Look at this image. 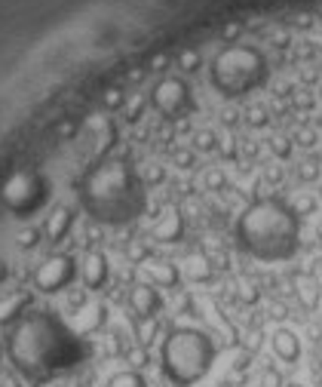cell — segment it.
Masks as SVG:
<instances>
[{"label": "cell", "mask_w": 322, "mask_h": 387, "mask_svg": "<svg viewBox=\"0 0 322 387\" xmlns=\"http://www.w3.org/2000/svg\"><path fill=\"white\" fill-rule=\"evenodd\" d=\"M249 123L252 126H264L267 123V111L264 108H252L249 111Z\"/></svg>", "instance_id": "obj_33"}, {"label": "cell", "mask_w": 322, "mask_h": 387, "mask_svg": "<svg viewBox=\"0 0 322 387\" xmlns=\"http://www.w3.org/2000/svg\"><path fill=\"white\" fill-rule=\"evenodd\" d=\"M271 151H273L280 160H286L289 154H291V141H289L286 136H276V139H271Z\"/></svg>", "instance_id": "obj_27"}, {"label": "cell", "mask_w": 322, "mask_h": 387, "mask_svg": "<svg viewBox=\"0 0 322 387\" xmlns=\"http://www.w3.org/2000/svg\"><path fill=\"white\" fill-rule=\"evenodd\" d=\"M206 188L209 191L224 188V173H221V169H209V173H206Z\"/></svg>", "instance_id": "obj_29"}, {"label": "cell", "mask_w": 322, "mask_h": 387, "mask_svg": "<svg viewBox=\"0 0 322 387\" xmlns=\"http://www.w3.org/2000/svg\"><path fill=\"white\" fill-rule=\"evenodd\" d=\"M298 178H301V182H316V178H319V160L316 157L304 160L301 166H298Z\"/></svg>", "instance_id": "obj_22"}, {"label": "cell", "mask_w": 322, "mask_h": 387, "mask_svg": "<svg viewBox=\"0 0 322 387\" xmlns=\"http://www.w3.org/2000/svg\"><path fill=\"white\" fill-rule=\"evenodd\" d=\"M129 308L136 310L138 319L154 317L156 310L163 308V299H160V292H156V286H151V283H138V286H132V292H129Z\"/></svg>", "instance_id": "obj_9"}, {"label": "cell", "mask_w": 322, "mask_h": 387, "mask_svg": "<svg viewBox=\"0 0 322 387\" xmlns=\"http://www.w3.org/2000/svg\"><path fill=\"white\" fill-rule=\"evenodd\" d=\"M298 141H301L304 148L316 145V132H310V129H301V132H298Z\"/></svg>", "instance_id": "obj_34"}, {"label": "cell", "mask_w": 322, "mask_h": 387, "mask_svg": "<svg viewBox=\"0 0 322 387\" xmlns=\"http://www.w3.org/2000/svg\"><path fill=\"white\" fill-rule=\"evenodd\" d=\"M47 197H49V184L34 173L16 175L3 191V203L10 206L16 215H22V219L40 210V206L47 203Z\"/></svg>", "instance_id": "obj_6"}, {"label": "cell", "mask_w": 322, "mask_h": 387, "mask_svg": "<svg viewBox=\"0 0 322 387\" xmlns=\"http://www.w3.org/2000/svg\"><path fill=\"white\" fill-rule=\"evenodd\" d=\"M193 148H197V151H215V148H218V136H215L212 129H200L197 136H193Z\"/></svg>", "instance_id": "obj_19"}, {"label": "cell", "mask_w": 322, "mask_h": 387, "mask_svg": "<svg viewBox=\"0 0 322 387\" xmlns=\"http://www.w3.org/2000/svg\"><path fill=\"white\" fill-rule=\"evenodd\" d=\"M182 230H184L182 212H178L175 206H166V210L156 215L151 234H154V240H160V243H175V240H182Z\"/></svg>", "instance_id": "obj_10"}, {"label": "cell", "mask_w": 322, "mask_h": 387, "mask_svg": "<svg viewBox=\"0 0 322 387\" xmlns=\"http://www.w3.org/2000/svg\"><path fill=\"white\" fill-rule=\"evenodd\" d=\"M267 182H282V169L280 166H271V169H267Z\"/></svg>", "instance_id": "obj_37"}, {"label": "cell", "mask_w": 322, "mask_h": 387, "mask_svg": "<svg viewBox=\"0 0 322 387\" xmlns=\"http://www.w3.org/2000/svg\"><path fill=\"white\" fill-rule=\"evenodd\" d=\"M236 243L261 262H289L301 246V215L286 200L261 197L239 215Z\"/></svg>", "instance_id": "obj_3"}, {"label": "cell", "mask_w": 322, "mask_h": 387, "mask_svg": "<svg viewBox=\"0 0 322 387\" xmlns=\"http://www.w3.org/2000/svg\"><path fill=\"white\" fill-rule=\"evenodd\" d=\"M71 225H74V210H71V206H56V210H52V215L47 219V228H43V234H47L49 243H62L65 234L71 230Z\"/></svg>", "instance_id": "obj_12"}, {"label": "cell", "mask_w": 322, "mask_h": 387, "mask_svg": "<svg viewBox=\"0 0 322 387\" xmlns=\"http://www.w3.org/2000/svg\"><path fill=\"white\" fill-rule=\"evenodd\" d=\"M239 299H243V301H258V289H252V286H243V292H239Z\"/></svg>", "instance_id": "obj_36"}, {"label": "cell", "mask_w": 322, "mask_h": 387, "mask_svg": "<svg viewBox=\"0 0 322 387\" xmlns=\"http://www.w3.org/2000/svg\"><path fill=\"white\" fill-rule=\"evenodd\" d=\"M89 345L49 310H28L6 335V356L22 378L34 384L52 381L86 360Z\"/></svg>", "instance_id": "obj_1"}, {"label": "cell", "mask_w": 322, "mask_h": 387, "mask_svg": "<svg viewBox=\"0 0 322 387\" xmlns=\"http://www.w3.org/2000/svg\"><path fill=\"white\" fill-rule=\"evenodd\" d=\"M108 387H147V381L141 378V372L126 369V372H117V375L108 381Z\"/></svg>", "instance_id": "obj_17"}, {"label": "cell", "mask_w": 322, "mask_h": 387, "mask_svg": "<svg viewBox=\"0 0 322 387\" xmlns=\"http://www.w3.org/2000/svg\"><path fill=\"white\" fill-rule=\"evenodd\" d=\"M40 237H43V230H37V228L22 230V234H19V249H34L37 243H40Z\"/></svg>", "instance_id": "obj_24"}, {"label": "cell", "mask_w": 322, "mask_h": 387, "mask_svg": "<svg viewBox=\"0 0 322 387\" xmlns=\"http://www.w3.org/2000/svg\"><path fill=\"white\" fill-rule=\"evenodd\" d=\"M166 62H169V58H166V56H156V58H154V62H151V68H154V71H160V68H163V65H166Z\"/></svg>", "instance_id": "obj_39"}, {"label": "cell", "mask_w": 322, "mask_h": 387, "mask_svg": "<svg viewBox=\"0 0 322 387\" xmlns=\"http://www.w3.org/2000/svg\"><path fill=\"white\" fill-rule=\"evenodd\" d=\"M123 102H126L123 89H117V86L104 89V95H102V105L108 108V111H117V108H123Z\"/></svg>", "instance_id": "obj_21"}, {"label": "cell", "mask_w": 322, "mask_h": 387, "mask_svg": "<svg viewBox=\"0 0 322 387\" xmlns=\"http://www.w3.org/2000/svg\"><path fill=\"white\" fill-rule=\"evenodd\" d=\"M261 384H264V387H282L280 372H276V369H267L264 375H261Z\"/></svg>", "instance_id": "obj_31"}, {"label": "cell", "mask_w": 322, "mask_h": 387, "mask_svg": "<svg viewBox=\"0 0 322 387\" xmlns=\"http://www.w3.org/2000/svg\"><path fill=\"white\" fill-rule=\"evenodd\" d=\"M126 360H129V366H132V369L138 372V369H145L147 363H151V356H147V351H145V347L138 345L136 351H129V354H126Z\"/></svg>", "instance_id": "obj_25"}, {"label": "cell", "mask_w": 322, "mask_h": 387, "mask_svg": "<svg viewBox=\"0 0 322 387\" xmlns=\"http://www.w3.org/2000/svg\"><path fill=\"white\" fill-rule=\"evenodd\" d=\"M74 132H77V123H62V126H58V136H74Z\"/></svg>", "instance_id": "obj_38"}, {"label": "cell", "mask_w": 322, "mask_h": 387, "mask_svg": "<svg viewBox=\"0 0 322 387\" xmlns=\"http://www.w3.org/2000/svg\"><path fill=\"white\" fill-rule=\"evenodd\" d=\"M271 341H273V354L282 363H298V356H301V338L291 329H276Z\"/></svg>", "instance_id": "obj_13"}, {"label": "cell", "mask_w": 322, "mask_h": 387, "mask_svg": "<svg viewBox=\"0 0 322 387\" xmlns=\"http://www.w3.org/2000/svg\"><path fill=\"white\" fill-rule=\"evenodd\" d=\"M267 84V62L255 47H227L212 62V86L227 99L249 95Z\"/></svg>", "instance_id": "obj_5"}, {"label": "cell", "mask_w": 322, "mask_h": 387, "mask_svg": "<svg viewBox=\"0 0 322 387\" xmlns=\"http://www.w3.org/2000/svg\"><path fill=\"white\" fill-rule=\"evenodd\" d=\"M141 114H145V102H141V99H136V102H132V105H129V111H126V120H132V123H136Z\"/></svg>", "instance_id": "obj_32"}, {"label": "cell", "mask_w": 322, "mask_h": 387, "mask_svg": "<svg viewBox=\"0 0 322 387\" xmlns=\"http://www.w3.org/2000/svg\"><path fill=\"white\" fill-rule=\"evenodd\" d=\"M25 308H28V295L13 292L10 299H3V301H0V326L16 323V319L22 317V310H25Z\"/></svg>", "instance_id": "obj_15"}, {"label": "cell", "mask_w": 322, "mask_h": 387, "mask_svg": "<svg viewBox=\"0 0 322 387\" xmlns=\"http://www.w3.org/2000/svg\"><path fill=\"white\" fill-rule=\"evenodd\" d=\"M316 13H319V19H322V6H319V10H316Z\"/></svg>", "instance_id": "obj_42"}, {"label": "cell", "mask_w": 322, "mask_h": 387, "mask_svg": "<svg viewBox=\"0 0 322 387\" xmlns=\"http://www.w3.org/2000/svg\"><path fill=\"white\" fill-rule=\"evenodd\" d=\"M80 274H83V283H86V289H102L104 283H108V274H111V267H108V258L102 255V252H92L89 249L86 252V258H83V264H80Z\"/></svg>", "instance_id": "obj_11"}, {"label": "cell", "mask_w": 322, "mask_h": 387, "mask_svg": "<svg viewBox=\"0 0 322 387\" xmlns=\"http://www.w3.org/2000/svg\"><path fill=\"white\" fill-rule=\"evenodd\" d=\"M141 274L147 277V283L151 286H175L178 283V267L169 264V262H147L145 267H141Z\"/></svg>", "instance_id": "obj_14"}, {"label": "cell", "mask_w": 322, "mask_h": 387, "mask_svg": "<svg viewBox=\"0 0 322 387\" xmlns=\"http://www.w3.org/2000/svg\"><path fill=\"white\" fill-rule=\"evenodd\" d=\"M172 163H175L178 169H191L193 166V151H175L172 154Z\"/></svg>", "instance_id": "obj_30"}, {"label": "cell", "mask_w": 322, "mask_h": 387, "mask_svg": "<svg viewBox=\"0 0 322 387\" xmlns=\"http://www.w3.org/2000/svg\"><path fill=\"white\" fill-rule=\"evenodd\" d=\"M301 301H304V308H316L319 292H316V286H313V280H301Z\"/></svg>", "instance_id": "obj_23"}, {"label": "cell", "mask_w": 322, "mask_h": 387, "mask_svg": "<svg viewBox=\"0 0 322 387\" xmlns=\"http://www.w3.org/2000/svg\"><path fill=\"white\" fill-rule=\"evenodd\" d=\"M215 341L206 332L191 329V326H178L166 335L160 347V369L163 378L172 387H193L203 381L215 363Z\"/></svg>", "instance_id": "obj_4"}, {"label": "cell", "mask_w": 322, "mask_h": 387, "mask_svg": "<svg viewBox=\"0 0 322 387\" xmlns=\"http://www.w3.org/2000/svg\"><path fill=\"white\" fill-rule=\"evenodd\" d=\"M224 40H227V43H234L236 40V37H239V25H236V22H234V25H227V28H224Z\"/></svg>", "instance_id": "obj_35"}, {"label": "cell", "mask_w": 322, "mask_h": 387, "mask_svg": "<svg viewBox=\"0 0 322 387\" xmlns=\"http://www.w3.org/2000/svg\"><path fill=\"white\" fill-rule=\"evenodd\" d=\"M74 274H77V264L71 255H49L34 271V289L37 292H58L74 280Z\"/></svg>", "instance_id": "obj_8"}, {"label": "cell", "mask_w": 322, "mask_h": 387, "mask_svg": "<svg viewBox=\"0 0 322 387\" xmlns=\"http://www.w3.org/2000/svg\"><path fill=\"white\" fill-rule=\"evenodd\" d=\"M156 332H160V323H156V317L138 319V345H141V347L151 345V341L156 338Z\"/></svg>", "instance_id": "obj_18"}, {"label": "cell", "mask_w": 322, "mask_h": 387, "mask_svg": "<svg viewBox=\"0 0 322 387\" xmlns=\"http://www.w3.org/2000/svg\"><path fill=\"white\" fill-rule=\"evenodd\" d=\"M291 210H295L298 215H310L313 210H316V200H313V197H307V194H304V197H298L295 203H291Z\"/></svg>", "instance_id": "obj_28"}, {"label": "cell", "mask_w": 322, "mask_h": 387, "mask_svg": "<svg viewBox=\"0 0 322 387\" xmlns=\"http://www.w3.org/2000/svg\"><path fill=\"white\" fill-rule=\"evenodd\" d=\"M200 62H203V58H200V53H193V49H187V53L178 56V68L182 71H197Z\"/></svg>", "instance_id": "obj_26"}, {"label": "cell", "mask_w": 322, "mask_h": 387, "mask_svg": "<svg viewBox=\"0 0 322 387\" xmlns=\"http://www.w3.org/2000/svg\"><path fill=\"white\" fill-rule=\"evenodd\" d=\"M184 274L191 280H197V283H203L212 277V264H209V258L206 255H191L187 258V267H184Z\"/></svg>", "instance_id": "obj_16"}, {"label": "cell", "mask_w": 322, "mask_h": 387, "mask_svg": "<svg viewBox=\"0 0 322 387\" xmlns=\"http://www.w3.org/2000/svg\"><path fill=\"white\" fill-rule=\"evenodd\" d=\"M286 387H304V384H286Z\"/></svg>", "instance_id": "obj_41"}, {"label": "cell", "mask_w": 322, "mask_h": 387, "mask_svg": "<svg viewBox=\"0 0 322 387\" xmlns=\"http://www.w3.org/2000/svg\"><path fill=\"white\" fill-rule=\"evenodd\" d=\"M138 175H141V182H145V184H163V182H166V173H163V166H156V163H147Z\"/></svg>", "instance_id": "obj_20"}, {"label": "cell", "mask_w": 322, "mask_h": 387, "mask_svg": "<svg viewBox=\"0 0 322 387\" xmlns=\"http://www.w3.org/2000/svg\"><path fill=\"white\" fill-rule=\"evenodd\" d=\"M80 206L99 225H129L147 206L145 182L126 157L95 163L77 184Z\"/></svg>", "instance_id": "obj_2"}, {"label": "cell", "mask_w": 322, "mask_h": 387, "mask_svg": "<svg viewBox=\"0 0 322 387\" xmlns=\"http://www.w3.org/2000/svg\"><path fill=\"white\" fill-rule=\"evenodd\" d=\"M151 105L160 111L163 117H178L191 108V86L182 77H166L154 86L151 93Z\"/></svg>", "instance_id": "obj_7"}, {"label": "cell", "mask_w": 322, "mask_h": 387, "mask_svg": "<svg viewBox=\"0 0 322 387\" xmlns=\"http://www.w3.org/2000/svg\"><path fill=\"white\" fill-rule=\"evenodd\" d=\"M3 277H6V264L0 262V283H3Z\"/></svg>", "instance_id": "obj_40"}]
</instances>
